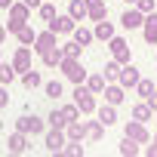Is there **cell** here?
<instances>
[{
  "label": "cell",
  "instance_id": "cell-39",
  "mask_svg": "<svg viewBox=\"0 0 157 157\" xmlns=\"http://www.w3.org/2000/svg\"><path fill=\"white\" fill-rule=\"evenodd\" d=\"M6 105H10V93H6V86H3V83H0V111H3Z\"/></svg>",
  "mask_w": 157,
  "mask_h": 157
},
{
  "label": "cell",
  "instance_id": "cell-47",
  "mask_svg": "<svg viewBox=\"0 0 157 157\" xmlns=\"http://www.w3.org/2000/svg\"><path fill=\"white\" fill-rule=\"evenodd\" d=\"M154 142H157V132H154Z\"/></svg>",
  "mask_w": 157,
  "mask_h": 157
},
{
  "label": "cell",
  "instance_id": "cell-44",
  "mask_svg": "<svg viewBox=\"0 0 157 157\" xmlns=\"http://www.w3.org/2000/svg\"><path fill=\"white\" fill-rule=\"evenodd\" d=\"M6 34H10V31H6V25H0V43L6 40Z\"/></svg>",
  "mask_w": 157,
  "mask_h": 157
},
{
  "label": "cell",
  "instance_id": "cell-11",
  "mask_svg": "<svg viewBox=\"0 0 157 157\" xmlns=\"http://www.w3.org/2000/svg\"><path fill=\"white\" fill-rule=\"evenodd\" d=\"M142 22H145V13H142L139 6H129V10L120 16V25H123L126 31H136V28H142Z\"/></svg>",
  "mask_w": 157,
  "mask_h": 157
},
{
  "label": "cell",
  "instance_id": "cell-4",
  "mask_svg": "<svg viewBox=\"0 0 157 157\" xmlns=\"http://www.w3.org/2000/svg\"><path fill=\"white\" fill-rule=\"evenodd\" d=\"M65 142H68L65 129H56V126H49V129L43 132V145H46V151H49V154H62Z\"/></svg>",
  "mask_w": 157,
  "mask_h": 157
},
{
  "label": "cell",
  "instance_id": "cell-7",
  "mask_svg": "<svg viewBox=\"0 0 157 157\" xmlns=\"http://www.w3.org/2000/svg\"><path fill=\"white\" fill-rule=\"evenodd\" d=\"M56 37H59V34H56V31H49V28H46V31H37V40H34V46H31V49H34L37 56H43L46 49L59 46V40H56Z\"/></svg>",
  "mask_w": 157,
  "mask_h": 157
},
{
  "label": "cell",
  "instance_id": "cell-2",
  "mask_svg": "<svg viewBox=\"0 0 157 157\" xmlns=\"http://www.w3.org/2000/svg\"><path fill=\"white\" fill-rule=\"evenodd\" d=\"M16 129H22V132H28V136H43V132H46V120L37 117L34 111H25V114L16 120Z\"/></svg>",
  "mask_w": 157,
  "mask_h": 157
},
{
  "label": "cell",
  "instance_id": "cell-42",
  "mask_svg": "<svg viewBox=\"0 0 157 157\" xmlns=\"http://www.w3.org/2000/svg\"><path fill=\"white\" fill-rule=\"evenodd\" d=\"M22 3H25V6H31V10H37V6L43 3V0H22Z\"/></svg>",
  "mask_w": 157,
  "mask_h": 157
},
{
  "label": "cell",
  "instance_id": "cell-37",
  "mask_svg": "<svg viewBox=\"0 0 157 157\" xmlns=\"http://www.w3.org/2000/svg\"><path fill=\"white\" fill-rule=\"evenodd\" d=\"M62 114H65V120H80V108H77L74 102L62 105Z\"/></svg>",
  "mask_w": 157,
  "mask_h": 157
},
{
  "label": "cell",
  "instance_id": "cell-35",
  "mask_svg": "<svg viewBox=\"0 0 157 157\" xmlns=\"http://www.w3.org/2000/svg\"><path fill=\"white\" fill-rule=\"evenodd\" d=\"M59 46H62L65 56H74V59H80V52H83V46L77 43V40H68V43H59Z\"/></svg>",
  "mask_w": 157,
  "mask_h": 157
},
{
  "label": "cell",
  "instance_id": "cell-20",
  "mask_svg": "<svg viewBox=\"0 0 157 157\" xmlns=\"http://www.w3.org/2000/svg\"><path fill=\"white\" fill-rule=\"evenodd\" d=\"M68 16L74 22H86V0H71L68 3Z\"/></svg>",
  "mask_w": 157,
  "mask_h": 157
},
{
  "label": "cell",
  "instance_id": "cell-34",
  "mask_svg": "<svg viewBox=\"0 0 157 157\" xmlns=\"http://www.w3.org/2000/svg\"><path fill=\"white\" fill-rule=\"evenodd\" d=\"M62 90H65V86H62V80H46V83H43V93H46L49 99H59V96H62Z\"/></svg>",
  "mask_w": 157,
  "mask_h": 157
},
{
  "label": "cell",
  "instance_id": "cell-45",
  "mask_svg": "<svg viewBox=\"0 0 157 157\" xmlns=\"http://www.w3.org/2000/svg\"><path fill=\"white\" fill-rule=\"evenodd\" d=\"M123 3H129V6H132V3H136V0H123Z\"/></svg>",
  "mask_w": 157,
  "mask_h": 157
},
{
  "label": "cell",
  "instance_id": "cell-46",
  "mask_svg": "<svg viewBox=\"0 0 157 157\" xmlns=\"http://www.w3.org/2000/svg\"><path fill=\"white\" fill-rule=\"evenodd\" d=\"M154 65H157V52H154Z\"/></svg>",
  "mask_w": 157,
  "mask_h": 157
},
{
  "label": "cell",
  "instance_id": "cell-1",
  "mask_svg": "<svg viewBox=\"0 0 157 157\" xmlns=\"http://www.w3.org/2000/svg\"><path fill=\"white\" fill-rule=\"evenodd\" d=\"M74 105L80 108V114H96V93H90L86 83H74Z\"/></svg>",
  "mask_w": 157,
  "mask_h": 157
},
{
  "label": "cell",
  "instance_id": "cell-41",
  "mask_svg": "<svg viewBox=\"0 0 157 157\" xmlns=\"http://www.w3.org/2000/svg\"><path fill=\"white\" fill-rule=\"evenodd\" d=\"M22 25H25V22H13V19H10V22H6V31H10V34H16Z\"/></svg>",
  "mask_w": 157,
  "mask_h": 157
},
{
  "label": "cell",
  "instance_id": "cell-6",
  "mask_svg": "<svg viewBox=\"0 0 157 157\" xmlns=\"http://www.w3.org/2000/svg\"><path fill=\"white\" fill-rule=\"evenodd\" d=\"M123 136L136 139L139 145H148V142H151V132H148V126H145L142 120H126V123H123Z\"/></svg>",
  "mask_w": 157,
  "mask_h": 157
},
{
  "label": "cell",
  "instance_id": "cell-15",
  "mask_svg": "<svg viewBox=\"0 0 157 157\" xmlns=\"http://www.w3.org/2000/svg\"><path fill=\"white\" fill-rule=\"evenodd\" d=\"M123 99H126V90H123L120 83H105V102H111V105H123Z\"/></svg>",
  "mask_w": 157,
  "mask_h": 157
},
{
  "label": "cell",
  "instance_id": "cell-13",
  "mask_svg": "<svg viewBox=\"0 0 157 157\" xmlns=\"http://www.w3.org/2000/svg\"><path fill=\"white\" fill-rule=\"evenodd\" d=\"M46 25H49V31H56V34H71V31L77 28V22H74L68 13H65V16H56V19L46 22Z\"/></svg>",
  "mask_w": 157,
  "mask_h": 157
},
{
  "label": "cell",
  "instance_id": "cell-26",
  "mask_svg": "<svg viewBox=\"0 0 157 157\" xmlns=\"http://www.w3.org/2000/svg\"><path fill=\"white\" fill-rule=\"evenodd\" d=\"M120 154H123V157H136V154H142V145H139L136 139L123 136V139H120Z\"/></svg>",
  "mask_w": 157,
  "mask_h": 157
},
{
  "label": "cell",
  "instance_id": "cell-28",
  "mask_svg": "<svg viewBox=\"0 0 157 157\" xmlns=\"http://www.w3.org/2000/svg\"><path fill=\"white\" fill-rule=\"evenodd\" d=\"M83 83L90 86V93L99 96V93H105V83H108V80H105V74H86V80H83Z\"/></svg>",
  "mask_w": 157,
  "mask_h": 157
},
{
  "label": "cell",
  "instance_id": "cell-12",
  "mask_svg": "<svg viewBox=\"0 0 157 157\" xmlns=\"http://www.w3.org/2000/svg\"><path fill=\"white\" fill-rule=\"evenodd\" d=\"M142 37H145V43H148V46H154V43H157V10L145 16V22H142Z\"/></svg>",
  "mask_w": 157,
  "mask_h": 157
},
{
  "label": "cell",
  "instance_id": "cell-31",
  "mask_svg": "<svg viewBox=\"0 0 157 157\" xmlns=\"http://www.w3.org/2000/svg\"><path fill=\"white\" fill-rule=\"evenodd\" d=\"M16 74H19V71L13 68V62H10V65H6V62H0V83H3V86H10V83L16 80Z\"/></svg>",
  "mask_w": 157,
  "mask_h": 157
},
{
  "label": "cell",
  "instance_id": "cell-29",
  "mask_svg": "<svg viewBox=\"0 0 157 157\" xmlns=\"http://www.w3.org/2000/svg\"><path fill=\"white\" fill-rule=\"evenodd\" d=\"M120 68H123V65H120L117 59L105 62V71H102V74H105V80H108V83H117V77H120Z\"/></svg>",
  "mask_w": 157,
  "mask_h": 157
},
{
  "label": "cell",
  "instance_id": "cell-43",
  "mask_svg": "<svg viewBox=\"0 0 157 157\" xmlns=\"http://www.w3.org/2000/svg\"><path fill=\"white\" fill-rule=\"evenodd\" d=\"M13 3H16V0H0V10H10Z\"/></svg>",
  "mask_w": 157,
  "mask_h": 157
},
{
  "label": "cell",
  "instance_id": "cell-9",
  "mask_svg": "<svg viewBox=\"0 0 157 157\" xmlns=\"http://www.w3.org/2000/svg\"><path fill=\"white\" fill-rule=\"evenodd\" d=\"M28 145H31V136H28V132H22V129H16V132L6 139V151H10V154H25V151H28Z\"/></svg>",
  "mask_w": 157,
  "mask_h": 157
},
{
  "label": "cell",
  "instance_id": "cell-17",
  "mask_svg": "<svg viewBox=\"0 0 157 157\" xmlns=\"http://www.w3.org/2000/svg\"><path fill=\"white\" fill-rule=\"evenodd\" d=\"M65 136L74 139V142H83V139H86V126H83V120H68V123H65Z\"/></svg>",
  "mask_w": 157,
  "mask_h": 157
},
{
  "label": "cell",
  "instance_id": "cell-16",
  "mask_svg": "<svg viewBox=\"0 0 157 157\" xmlns=\"http://www.w3.org/2000/svg\"><path fill=\"white\" fill-rule=\"evenodd\" d=\"M96 117L105 123V126H114L117 123V105H111V102H105L102 108H96Z\"/></svg>",
  "mask_w": 157,
  "mask_h": 157
},
{
  "label": "cell",
  "instance_id": "cell-10",
  "mask_svg": "<svg viewBox=\"0 0 157 157\" xmlns=\"http://www.w3.org/2000/svg\"><path fill=\"white\" fill-rule=\"evenodd\" d=\"M139 77H142V74H139V68H136L132 62H126V65L120 68V77H117V83H120L123 90H136V83H139Z\"/></svg>",
  "mask_w": 157,
  "mask_h": 157
},
{
  "label": "cell",
  "instance_id": "cell-38",
  "mask_svg": "<svg viewBox=\"0 0 157 157\" xmlns=\"http://www.w3.org/2000/svg\"><path fill=\"white\" fill-rule=\"evenodd\" d=\"M132 6H139V10H142V13L148 16V13H154V0H136Z\"/></svg>",
  "mask_w": 157,
  "mask_h": 157
},
{
  "label": "cell",
  "instance_id": "cell-21",
  "mask_svg": "<svg viewBox=\"0 0 157 157\" xmlns=\"http://www.w3.org/2000/svg\"><path fill=\"white\" fill-rule=\"evenodd\" d=\"M93 34H96V40H105V43H108L117 31H114V25H111L108 19H102V22H96V31H93Z\"/></svg>",
  "mask_w": 157,
  "mask_h": 157
},
{
  "label": "cell",
  "instance_id": "cell-36",
  "mask_svg": "<svg viewBox=\"0 0 157 157\" xmlns=\"http://www.w3.org/2000/svg\"><path fill=\"white\" fill-rule=\"evenodd\" d=\"M136 93H139L142 99H148V96L154 93V83H151V80H145V77H139V83H136Z\"/></svg>",
  "mask_w": 157,
  "mask_h": 157
},
{
  "label": "cell",
  "instance_id": "cell-40",
  "mask_svg": "<svg viewBox=\"0 0 157 157\" xmlns=\"http://www.w3.org/2000/svg\"><path fill=\"white\" fill-rule=\"evenodd\" d=\"M145 102H148V105H151V111H154V114H157V86H154V93H151V96H148V99H145Z\"/></svg>",
  "mask_w": 157,
  "mask_h": 157
},
{
  "label": "cell",
  "instance_id": "cell-27",
  "mask_svg": "<svg viewBox=\"0 0 157 157\" xmlns=\"http://www.w3.org/2000/svg\"><path fill=\"white\" fill-rule=\"evenodd\" d=\"M71 37H74V40H77V43H80V46H90V43H93V40H96V34H93V31H90V28H83V25H77V28H74V31H71Z\"/></svg>",
  "mask_w": 157,
  "mask_h": 157
},
{
  "label": "cell",
  "instance_id": "cell-25",
  "mask_svg": "<svg viewBox=\"0 0 157 157\" xmlns=\"http://www.w3.org/2000/svg\"><path fill=\"white\" fill-rule=\"evenodd\" d=\"M16 37H19V43H22V46H34V40H37V31H34V28L25 22V25L16 31Z\"/></svg>",
  "mask_w": 157,
  "mask_h": 157
},
{
  "label": "cell",
  "instance_id": "cell-32",
  "mask_svg": "<svg viewBox=\"0 0 157 157\" xmlns=\"http://www.w3.org/2000/svg\"><path fill=\"white\" fill-rule=\"evenodd\" d=\"M62 154H68V157H83V154H86V148H83L80 142L68 139V142H65V148H62Z\"/></svg>",
  "mask_w": 157,
  "mask_h": 157
},
{
  "label": "cell",
  "instance_id": "cell-48",
  "mask_svg": "<svg viewBox=\"0 0 157 157\" xmlns=\"http://www.w3.org/2000/svg\"><path fill=\"white\" fill-rule=\"evenodd\" d=\"M0 62H3V56H0Z\"/></svg>",
  "mask_w": 157,
  "mask_h": 157
},
{
  "label": "cell",
  "instance_id": "cell-33",
  "mask_svg": "<svg viewBox=\"0 0 157 157\" xmlns=\"http://www.w3.org/2000/svg\"><path fill=\"white\" fill-rule=\"evenodd\" d=\"M46 123H49V126H56V129H65V123H68V120H65L62 108H52V111H49V117H46Z\"/></svg>",
  "mask_w": 157,
  "mask_h": 157
},
{
  "label": "cell",
  "instance_id": "cell-19",
  "mask_svg": "<svg viewBox=\"0 0 157 157\" xmlns=\"http://www.w3.org/2000/svg\"><path fill=\"white\" fill-rule=\"evenodd\" d=\"M62 59H65L62 46H52V49H46V52L40 56V62H43L46 68H59V65H62Z\"/></svg>",
  "mask_w": 157,
  "mask_h": 157
},
{
  "label": "cell",
  "instance_id": "cell-5",
  "mask_svg": "<svg viewBox=\"0 0 157 157\" xmlns=\"http://www.w3.org/2000/svg\"><path fill=\"white\" fill-rule=\"evenodd\" d=\"M108 49H111V59H117L120 65H126V62H132V52H129V43L123 40V37H111L108 40Z\"/></svg>",
  "mask_w": 157,
  "mask_h": 157
},
{
  "label": "cell",
  "instance_id": "cell-8",
  "mask_svg": "<svg viewBox=\"0 0 157 157\" xmlns=\"http://www.w3.org/2000/svg\"><path fill=\"white\" fill-rule=\"evenodd\" d=\"M31 62H34V49H31V46H22V43H19V49L13 52V68H16V71L22 74V71H28V68H31Z\"/></svg>",
  "mask_w": 157,
  "mask_h": 157
},
{
  "label": "cell",
  "instance_id": "cell-24",
  "mask_svg": "<svg viewBox=\"0 0 157 157\" xmlns=\"http://www.w3.org/2000/svg\"><path fill=\"white\" fill-rule=\"evenodd\" d=\"M10 19H13V22H28V19H31V6H25L22 0L13 3V6H10Z\"/></svg>",
  "mask_w": 157,
  "mask_h": 157
},
{
  "label": "cell",
  "instance_id": "cell-14",
  "mask_svg": "<svg viewBox=\"0 0 157 157\" xmlns=\"http://www.w3.org/2000/svg\"><path fill=\"white\" fill-rule=\"evenodd\" d=\"M86 19H90V22H102V19H108L105 0H86Z\"/></svg>",
  "mask_w": 157,
  "mask_h": 157
},
{
  "label": "cell",
  "instance_id": "cell-18",
  "mask_svg": "<svg viewBox=\"0 0 157 157\" xmlns=\"http://www.w3.org/2000/svg\"><path fill=\"white\" fill-rule=\"evenodd\" d=\"M83 126H86V139L90 142H102V136H105V123L96 117V120H83Z\"/></svg>",
  "mask_w": 157,
  "mask_h": 157
},
{
  "label": "cell",
  "instance_id": "cell-23",
  "mask_svg": "<svg viewBox=\"0 0 157 157\" xmlns=\"http://www.w3.org/2000/svg\"><path fill=\"white\" fill-rule=\"evenodd\" d=\"M22 83H25V90H37V86H43V77H40V71L28 68V71H22Z\"/></svg>",
  "mask_w": 157,
  "mask_h": 157
},
{
  "label": "cell",
  "instance_id": "cell-22",
  "mask_svg": "<svg viewBox=\"0 0 157 157\" xmlns=\"http://www.w3.org/2000/svg\"><path fill=\"white\" fill-rule=\"evenodd\" d=\"M132 120H142V123L154 120V111H151V105H148V102H136V105H132Z\"/></svg>",
  "mask_w": 157,
  "mask_h": 157
},
{
  "label": "cell",
  "instance_id": "cell-3",
  "mask_svg": "<svg viewBox=\"0 0 157 157\" xmlns=\"http://www.w3.org/2000/svg\"><path fill=\"white\" fill-rule=\"evenodd\" d=\"M59 68H62V74L68 77L71 83H83V80H86V74H90V71L80 65V59H74V56H65Z\"/></svg>",
  "mask_w": 157,
  "mask_h": 157
},
{
  "label": "cell",
  "instance_id": "cell-30",
  "mask_svg": "<svg viewBox=\"0 0 157 157\" xmlns=\"http://www.w3.org/2000/svg\"><path fill=\"white\" fill-rule=\"evenodd\" d=\"M37 16H40L43 22H52V19L59 16V13H56V3H52V0H43V3L37 6Z\"/></svg>",
  "mask_w": 157,
  "mask_h": 157
}]
</instances>
